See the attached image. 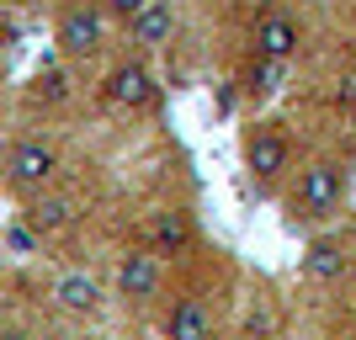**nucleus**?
<instances>
[{
	"label": "nucleus",
	"instance_id": "1",
	"mask_svg": "<svg viewBox=\"0 0 356 340\" xmlns=\"http://www.w3.org/2000/svg\"><path fill=\"white\" fill-rule=\"evenodd\" d=\"M346 186H351V165L341 154H309L298 160L293 181L282 186V218L293 229H314V223H330L346 202Z\"/></svg>",
	"mask_w": 356,
	"mask_h": 340
},
{
	"label": "nucleus",
	"instance_id": "2",
	"mask_svg": "<svg viewBox=\"0 0 356 340\" xmlns=\"http://www.w3.org/2000/svg\"><path fill=\"white\" fill-rule=\"evenodd\" d=\"M239 160H245V176H250L255 192L282 197V186L298 170L293 128H287L282 118H271V112H255V118L245 122V133H239Z\"/></svg>",
	"mask_w": 356,
	"mask_h": 340
},
{
	"label": "nucleus",
	"instance_id": "3",
	"mask_svg": "<svg viewBox=\"0 0 356 340\" xmlns=\"http://www.w3.org/2000/svg\"><path fill=\"white\" fill-rule=\"evenodd\" d=\"M59 176H64V149L48 133H22L0 154V192L16 202H32L38 192L59 186Z\"/></svg>",
	"mask_w": 356,
	"mask_h": 340
},
{
	"label": "nucleus",
	"instance_id": "4",
	"mask_svg": "<svg viewBox=\"0 0 356 340\" xmlns=\"http://www.w3.org/2000/svg\"><path fill=\"white\" fill-rule=\"evenodd\" d=\"M96 96H102L112 112H128V118H154L165 106V86L160 74H154V64L144 59V54H118V59L102 70V86H96Z\"/></svg>",
	"mask_w": 356,
	"mask_h": 340
},
{
	"label": "nucleus",
	"instance_id": "5",
	"mask_svg": "<svg viewBox=\"0 0 356 340\" xmlns=\"http://www.w3.org/2000/svg\"><path fill=\"white\" fill-rule=\"evenodd\" d=\"M112 16L96 6V0H59V11H54V48H59L64 64H96L112 48Z\"/></svg>",
	"mask_w": 356,
	"mask_h": 340
},
{
	"label": "nucleus",
	"instance_id": "6",
	"mask_svg": "<svg viewBox=\"0 0 356 340\" xmlns=\"http://www.w3.org/2000/svg\"><path fill=\"white\" fill-rule=\"evenodd\" d=\"M165 261L144 245H128V250L112 261V303H122L128 314H154L165 309Z\"/></svg>",
	"mask_w": 356,
	"mask_h": 340
},
{
	"label": "nucleus",
	"instance_id": "7",
	"mask_svg": "<svg viewBox=\"0 0 356 340\" xmlns=\"http://www.w3.org/2000/svg\"><path fill=\"white\" fill-rule=\"evenodd\" d=\"M138 245L154 250L165 266H186V261L202 250V223H197V213L186 202H160V207H149Z\"/></svg>",
	"mask_w": 356,
	"mask_h": 340
},
{
	"label": "nucleus",
	"instance_id": "8",
	"mask_svg": "<svg viewBox=\"0 0 356 340\" xmlns=\"http://www.w3.org/2000/svg\"><path fill=\"white\" fill-rule=\"evenodd\" d=\"M303 22L287 0H261L255 6V22H250V54H266L277 64H293L303 54Z\"/></svg>",
	"mask_w": 356,
	"mask_h": 340
},
{
	"label": "nucleus",
	"instance_id": "9",
	"mask_svg": "<svg viewBox=\"0 0 356 340\" xmlns=\"http://www.w3.org/2000/svg\"><path fill=\"white\" fill-rule=\"evenodd\" d=\"M48 303L86 325V319H102V314H106V303H112V282H102L96 271H86V266H59L54 277H48Z\"/></svg>",
	"mask_w": 356,
	"mask_h": 340
},
{
	"label": "nucleus",
	"instance_id": "10",
	"mask_svg": "<svg viewBox=\"0 0 356 340\" xmlns=\"http://www.w3.org/2000/svg\"><path fill=\"white\" fill-rule=\"evenodd\" d=\"M80 218H86V197L74 192V186H48V192H38L32 202H22V223H27L32 234L43 239H64L70 229H80Z\"/></svg>",
	"mask_w": 356,
	"mask_h": 340
},
{
	"label": "nucleus",
	"instance_id": "11",
	"mask_svg": "<svg viewBox=\"0 0 356 340\" xmlns=\"http://www.w3.org/2000/svg\"><path fill=\"white\" fill-rule=\"evenodd\" d=\"M160 335L165 340H218V319L202 293H176L160 309Z\"/></svg>",
	"mask_w": 356,
	"mask_h": 340
},
{
	"label": "nucleus",
	"instance_id": "12",
	"mask_svg": "<svg viewBox=\"0 0 356 340\" xmlns=\"http://www.w3.org/2000/svg\"><path fill=\"white\" fill-rule=\"evenodd\" d=\"M346 271H351V239L346 234H309V245L298 255V277L330 287V282H341Z\"/></svg>",
	"mask_w": 356,
	"mask_h": 340
},
{
	"label": "nucleus",
	"instance_id": "13",
	"mask_svg": "<svg viewBox=\"0 0 356 340\" xmlns=\"http://www.w3.org/2000/svg\"><path fill=\"white\" fill-rule=\"evenodd\" d=\"M176 27H181L176 0H149V6H144V16L122 27V38H128V48H134V54L154 59V54H165V48L176 43Z\"/></svg>",
	"mask_w": 356,
	"mask_h": 340
},
{
	"label": "nucleus",
	"instance_id": "14",
	"mask_svg": "<svg viewBox=\"0 0 356 340\" xmlns=\"http://www.w3.org/2000/svg\"><path fill=\"white\" fill-rule=\"evenodd\" d=\"M74 96H80L74 64H64V59H48L27 80V106H38V112H64V106H74Z\"/></svg>",
	"mask_w": 356,
	"mask_h": 340
},
{
	"label": "nucleus",
	"instance_id": "15",
	"mask_svg": "<svg viewBox=\"0 0 356 340\" xmlns=\"http://www.w3.org/2000/svg\"><path fill=\"white\" fill-rule=\"evenodd\" d=\"M287 70H293V64H277V59H266V54H245L234 86H239V96H245L250 106H266L271 96L287 86Z\"/></svg>",
	"mask_w": 356,
	"mask_h": 340
},
{
	"label": "nucleus",
	"instance_id": "16",
	"mask_svg": "<svg viewBox=\"0 0 356 340\" xmlns=\"http://www.w3.org/2000/svg\"><path fill=\"white\" fill-rule=\"evenodd\" d=\"M96 6H102V11L106 16H112V27H128V22H138V16H144V6H149V0H96Z\"/></svg>",
	"mask_w": 356,
	"mask_h": 340
},
{
	"label": "nucleus",
	"instance_id": "17",
	"mask_svg": "<svg viewBox=\"0 0 356 340\" xmlns=\"http://www.w3.org/2000/svg\"><path fill=\"white\" fill-rule=\"evenodd\" d=\"M6 245H11L16 255H38V250H43V239L32 234V229H27V223H22V218H16L11 229H6Z\"/></svg>",
	"mask_w": 356,
	"mask_h": 340
},
{
	"label": "nucleus",
	"instance_id": "18",
	"mask_svg": "<svg viewBox=\"0 0 356 340\" xmlns=\"http://www.w3.org/2000/svg\"><path fill=\"white\" fill-rule=\"evenodd\" d=\"M0 340H38L27 325H16V319H0Z\"/></svg>",
	"mask_w": 356,
	"mask_h": 340
},
{
	"label": "nucleus",
	"instance_id": "19",
	"mask_svg": "<svg viewBox=\"0 0 356 340\" xmlns=\"http://www.w3.org/2000/svg\"><path fill=\"white\" fill-rule=\"evenodd\" d=\"M303 6H309L314 16H335V11H346L351 0H303Z\"/></svg>",
	"mask_w": 356,
	"mask_h": 340
},
{
	"label": "nucleus",
	"instance_id": "20",
	"mask_svg": "<svg viewBox=\"0 0 356 340\" xmlns=\"http://www.w3.org/2000/svg\"><path fill=\"white\" fill-rule=\"evenodd\" d=\"M32 0H0V11H27Z\"/></svg>",
	"mask_w": 356,
	"mask_h": 340
},
{
	"label": "nucleus",
	"instance_id": "21",
	"mask_svg": "<svg viewBox=\"0 0 356 340\" xmlns=\"http://www.w3.org/2000/svg\"><path fill=\"white\" fill-rule=\"evenodd\" d=\"M346 340H351V335H346Z\"/></svg>",
	"mask_w": 356,
	"mask_h": 340
}]
</instances>
